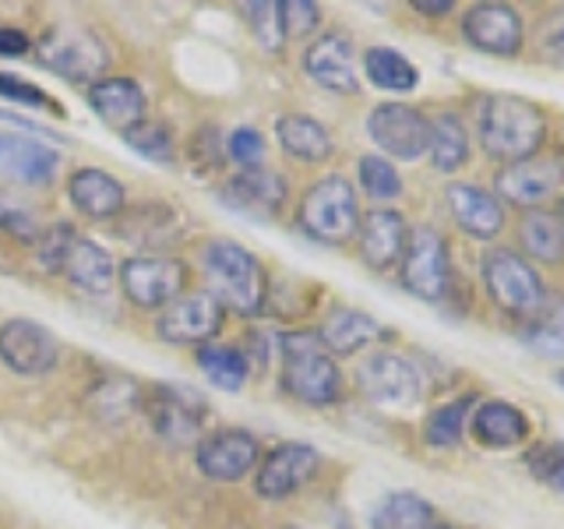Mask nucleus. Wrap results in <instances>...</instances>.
I'll return each mask as SVG.
<instances>
[{
    "label": "nucleus",
    "instance_id": "nucleus-1",
    "mask_svg": "<svg viewBox=\"0 0 564 529\" xmlns=\"http://www.w3.org/2000/svg\"><path fill=\"white\" fill-rule=\"evenodd\" d=\"M202 272L212 296L223 307L254 317L269 304V276L264 264L234 240H208L202 247Z\"/></svg>",
    "mask_w": 564,
    "mask_h": 529
},
{
    "label": "nucleus",
    "instance_id": "nucleus-2",
    "mask_svg": "<svg viewBox=\"0 0 564 529\" xmlns=\"http://www.w3.org/2000/svg\"><path fill=\"white\" fill-rule=\"evenodd\" d=\"M546 141V117L540 106L519 96H487L480 106V145L498 163L533 159Z\"/></svg>",
    "mask_w": 564,
    "mask_h": 529
},
{
    "label": "nucleus",
    "instance_id": "nucleus-3",
    "mask_svg": "<svg viewBox=\"0 0 564 529\" xmlns=\"http://www.w3.org/2000/svg\"><path fill=\"white\" fill-rule=\"evenodd\" d=\"M282 388L307 406H332L343 396V370L322 346L317 332H290L279 339Z\"/></svg>",
    "mask_w": 564,
    "mask_h": 529
},
{
    "label": "nucleus",
    "instance_id": "nucleus-4",
    "mask_svg": "<svg viewBox=\"0 0 564 529\" xmlns=\"http://www.w3.org/2000/svg\"><path fill=\"white\" fill-rule=\"evenodd\" d=\"M296 226L304 229L311 240L332 244V247L357 237L360 205H357V191H352L346 176L339 173L322 176V181L304 194V202H300Z\"/></svg>",
    "mask_w": 564,
    "mask_h": 529
},
{
    "label": "nucleus",
    "instance_id": "nucleus-5",
    "mask_svg": "<svg viewBox=\"0 0 564 529\" xmlns=\"http://www.w3.org/2000/svg\"><path fill=\"white\" fill-rule=\"evenodd\" d=\"M35 57L53 75H61L70 85L102 82V71L110 67V50H106L102 35L85 25H57L50 29L40 43H35Z\"/></svg>",
    "mask_w": 564,
    "mask_h": 529
},
{
    "label": "nucleus",
    "instance_id": "nucleus-6",
    "mask_svg": "<svg viewBox=\"0 0 564 529\" xmlns=\"http://www.w3.org/2000/svg\"><path fill=\"white\" fill-rule=\"evenodd\" d=\"M484 287L490 300L508 314H536L546 304V287L540 272L522 255L494 247L484 258Z\"/></svg>",
    "mask_w": 564,
    "mask_h": 529
},
{
    "label": "nucleus",
    "instance_id": "nucleus-7",
    "mask_svg": "<svg viewBox=\"0 0 564 529\" xmlns=\"http://www.w3.org/2000/svg\"><path fill=\"white\" fill-rule=\"evenodd\" d=\"M402 287L420 300H445L452 290V258H448V244L437 234L434 226H416L410 229V240H405L402 251Z\"/></svg>",
    "mask_w": 564,
    "mask_h": 529
},
{
    "label": "nucleus",
    "instance_id": "nucleus-8",
    "mask_svg": "<svg viewBox=\"0 0 564 529\" xmlns=\"http://www.w3.org/2000/svg\"><path fill=\"white\" fill-rule=\"evenodd\" d=\"M117 279L134 307L163 311L187 290V264L166 255H134L117 269Z\"/></svg>",
    "mask_w": 564,
    "mask_h": 529
},
{
    "label": "nucleus",
    "instance_id": "nucleus-9",
    "mask_svg": "<svg viewBox=\"0 0 564 529\" xmlns=\"http://www.w3.org/2000/svg\"><path fill=\"white\" fill-rule=\"evenodd\" d=\"M357 388L367 402L381 406V410H413L423 396V381H420V370L399 357V353H370V357L360 360L357 367Z\"/></svg>",
    "mask_w": 564,
    "mask_h": 529
},
{
    "label": "nucleus",
    "instance_id": "nucleus-10",
    "mask_svg": "<svg viewBox=\"0 0 564 529\" xmlns=\"http://www.w3.org/2000/svg\"><path fill=\"white\" fill-rule=\"evenodd\" d=\"M367 134L384 159L392 155L399 163H416L420 155H427L431 120L410 102H381L367 117Z\"/></svg>",
    "mask_w": 564,
    "mask_h": 529
},
{
    "label": "nucleus",
    "instance_id": "nucleus-11",
    "mask_svg": "<svg viewBox=\"0 0 564 529\" xmlns=\"http://www.w3.org/2000/svg\"><path fill=\"white\" fill-rule=\"evenodd\" d=\"M226 322V307L212 293H181L170 307H163L155 332L173 346H205L219 335Z\"/></svg>",
    "mask_w": 564,
    "mask_h": 529
},
{
    "label": "nucleus",
    "instance_id": "nucleus-12",
    "mask_svg": "<svg viewBox=\"0 0 564 529\" xmlns=\"http://www.w3.org/2000/svg\"><path fill=\"white\" fill-rule=\"evenodd\" d=\"M57 360H61L57 335L46 332L40 322H32V317H8L0 325V364L11 375L40 378L57 367Z\"/></svg>",
    "mask_w": 564,
    "mask_h": 529
},
{
    "label": "nucleus",
    "instance_id": "nucleus-13",
    "mask_svg": "<svg viewBox=\"0 0 564 529\" xmlns=\"http://www.w3.org/2000/svg\"><path fill=\"white\" fill-rule=\"evenodd\" d=\"M317 469H322V455H317L304 441H282L269 455L261 458L254 469V490L264 501H282L307 487Z\"/></svg>",
    "mask_w": 564,
    "mask_h": 529
},
{
    "label": "nucleus",
    "instance_id": "nucleus-14",
    "mask_svg": "<svg viewBox=\"0 0 564 529\" xmlns=\"http://www.w3.org/2000/svg\"><path fill=\"white\" fill-rule=\"evenodd\" d=\"M463 35L473 50L490 53V57H516L525 40V25L519 8L484 0L463 14Z\"/></svg>",
    "mask_w": 564,
    "mask_h": 529
},
{
    "label": "nucleus",
    "instance_id": "nucleus-15",
    "mask_svg": "<svg viewBox=\"0 0 564 529\" xmlns=\"http://www.w3.org/2000/svg\"><path fill=\"white\" fill-rule=\"evenodd\" d=\"M145 413L152 420V428L159 438L166 441H191L198 438L202 431V420H205V399L198 392H191V388H181V385H170V381H159L152 385L145 399Z\"/></svg>",
    "mask_w": 564,
    "mask_h": 529
},
{
    "label": "nucleus",
    "instance_id": "nucleus-16",
    "mask_svg": "<svg viewBox=\"0 0 564 529\" xmlns=\"http://www.w3.org/2000/svg\"><path fill=\"white\" fill-rule=\"evenodd\" d=\"M194 463H198L208 481L237 484L261 463L258 438L247 431H212L194 449Z\"/></svg>",
    "mask_w": 564,
    "mask_h": 529
},
{
    "label": "nucleus",
    "instance_id": "nucleus-17",
    "mask_svg": "<svg viewBox=\"0 0 564 529\" xmlns=\"http://www.w3.org/2000/svg\"><path fill=\"white\" fill-rule=\"evenodd\" d=\"M304 71L314 85L325 88V93H335V96H357L360 93L352 43L339 32H328L304 50Z\"/></svg>",
    "mask_w": 564,
    "mask_h": 529
},
{
    "label": "nucleus",
    "instance_id": "nucleus-18",
    "mask_svg": "<svg viewBox=\"0 0 564 529\" xmlns=\"http://www.w3.org/2000/svg\"><path fill=\"white\" fill-rule=\"evenodd\" d=\"M61 166V155L46 141H35L18 131H0V176L11 184L43 187L53 181Z\"/></svg>",
    "mask_w": 564,
    "mask_h": 529
},
{
    "label": "nucleus",
    "instance_id": "nucleus-19",
    "mask_svg": "<svg viewBox=\"0 0 564 529\" xmlns=\"http://www.w3.org/2000/svg\"><path fill=\"white\" fill-rule=\"evenodd\" d=\"M405 240H410V226H405L402 212L395 208H370L367 216H360L357 226V244H360V258L367 269L384 272L392 264L402 261Z\"/></svg>",
    "mask_w": 564,
    "mask_h": 529
},
{
    "label": "nucleus",
    "instance_id": "nucleus-20",
    "mask_svg": "<svg viewBox=\"0 0 564 529\" xmlns=\"http://www.w3.org/2000/svg\"><path fill=\"white\" fill-rule=\"evenodd\" d=\"M223 202L254 219H272L286 205V181L272 170H240L234 181L223 187Z\"/></svg>",
    "mask_w": 564,
    "mask_h": 529
},
{
    "label": "nucleus",
    "instance_id": "nucleus-21",
    "mask_svg": "<svg viewBox=\"0 0 564 529\" xmlns=\"http://www.w3.org/2000/svg\"><path fill=\"white\" fill-rule=\"evenodd\" d=\"M445 202L452 219L476 240H494L505 229V208L490 191L476 184H448Z\"/></svg>",
    "mask_w": 564,
    "mask_h": 529
},
{
    "label": "nucleus",
    "instance_id": "nucleus-22",
    "mask_svg": "<svg viewBox=\"0 0 564 529\" xmlns=\"http://www.w3.org/2000/svg\"><path fill=\"white\" fill-rule=\"evenodd\" d=\"M498 194L505 202L519 205V208H540L557 187V166L546 163V159L533 155L522 159V163H508L498 170Z\"/></svg>",
    "mask_w": 564,
    "mask_h": 529
},
{
    "label": "nucleus",
    "instance_id": "nucleus-23",
    "mask_svg": "<svg viewBox=\"0 0 564 529\" xmlns=\"http://www.w3.org/2000/svg\"><path fill=\"white\" fill-rule=\"evenodd\" d=\"M88 106L93 114L113 131H131L134 123L145 120V93L131 78H102L88 88Z\"/></svg>",
    "mask_w": 564,
    "mask_h": 529
},
{
    "label": "nucleus",
    "instance_id": "nucleus-24",
    "mask_svg": "<svg viewBox=\"0 0 564 529\" xmlns=\"http://www.w3.org/2000/svg\"><path fill=\"white\" fill-rule=\"evenodd\" d=\"M67 198L88 219H117L123 212V202H128V194H123V184L113 173L85 166L70 173Z\"/></svg>",
    "mask_w": 564,
    "mask_h": 529
},
{
    "label": "nucleus",
    "instance_id": "nucleus-25",
    "mask_svg": "<svg viewBox=\"0 0 564 529\" xmlns=\"http://www.w3.org/2000/svg\"><path fill=\"white\" fill-rule=\"evenodd\" d=\"M473 438L487 449H511L529 438V420L516 402L487 399L473 410Z\"/></svg>",
    "mask_w": 564,
    "mask_h": 529
},
{
    "label": "nucleus",
    "instance_id": "nucleus-26",
    "mask_svg": "<svg viewBox=\"0 0 564 529\" xmlns=\"http://www.w3.org/2000/svg\"><path fill=\"white\" fill-rule=\"evenodd\" d=\"M275 138L282 152L296 163H325L332 155V134L322 120L307 114H282L275 120Z\"/></svg>",
    "mask_w": 564,
    "mask_h": 529
},
{
    "label": "nucleus",
    "instance_id": "nucleus-27",
    "mask_svg": "<svg viewBox=\"0 0 564 529\" xmlns=\"http://www.w3.org/2000/svg\"><path fill=\"white\" fill-rule=\"evenodd\" d=\"M317 339H322V346L335 353V357H352V353H360L364 346L381 339V325L357 307H335L325 317Z\"/></svg>",
    "mask_w": 564,
    "mask_h": 529
},
{
    "label": "nucleus",
    "instance_id": "nucleus-28",
    "mask_svg": "<svg viewBox=\"0 0 564 529\" xmlns=\"http://www.w3.org/2000/svg\"><path fill=\"white\" fill-rule=\"evenodd\" d=\"M61 272L85 293H106L117 282V264H113L110 251L82 234L75 237V244H70Z\"/></svg>",
    "mask_w": 564,
    "mask_h": 529
},
{
    "label": "nucleus",
    "instance_id": "nucleus-29",
    "mask_svg": "<svg viewBox=\"0 0 564 529\" xmlns=\"http://www.w3.org/2000/svg\"><path fill=\"white\" fill-rule=\"evenodd\" d=\"M519 244L529 258H536L543 264L564 261V219L557 216V212H546V208L522 212Z\"/></svg>",
    "mask_w": 564,
    "mask_h": 529
},
{
    "label": "nucleus",
    "instance_id": "nucleus-30",
    "mask_svg": "<svg viewBox=\"0 0 564 529\" xmlns=\"http://www.w3.org/2000/svg\"><path fill=\"white\" fill-rule=\"evenodd\" d=\"M437 516L427 498H420L416 490H395L375 508L370 529H434Z\"/></svg>",
    "mask_w": 564,
    "mask_h": 529
},
{
    "label": "nucleus",
    "instance_id": "nucleus-31",
    "mask_svg": "<svg viewBox=\"0 0 564 529\" xmlns=\"http://www.w3.org/2000/svg\"><path fill=\"white\" fill-rule=\"evenodd\" d=\"M364 75L381 93H413L420 85V71L392 46H370L364 53Z\"/></svg>",
    "mask_w": 564,
    "mask_h": 529
},
{
    "label": "nucleus",
    "instance_id": "nucleus-32",
    "mask_svg": "<svg viewBox=\"0 0 564 529\" xmlns=\"http://www.w3.org/2000/svg\"><path fill=\"white\" fill-rule=\"evenodd\" d=\"M427 155L437 173H455L469 163V134L466 123L455 114H437L431 120V145Z\"/></svg>",
    "mask_w": 564,
    "mask_h": 529
},
{
    "label": "nucleus",
    "instance_id": "nucleus-33",
    "mask_svg": "<svg viewBox=\"0 0 564 529\" xmlns=\"http://www.w3.org/2000/svg\"><path fill=\"white\" fill-rule=\"evenodd\" d=\"M198 370L216 388H223V392H240L247 385V375H251L247 353H240L237 346H219V343H205L198 349Z\"/></svg>",
    "mask_w": 564,
    "mask_h": 529
},
{
    "label": "nucleus",
    "instance_id": "nucleus-34",
    "mask_svg": "<svg viewBox=\"0 0 564 529\" xmlns=\"http://www.w3.org/2000/svg\"><path fill=\"white\" fill-rule=\"evenodd\" d=\"M476 406V396H458L445 406H437V410L427 417L423 423V441H427L431 449H452L463 441V431H466V420H469V410Z\"/></svg>",
    "mask_w": 564,
    "mask_h": 529
},
{
    "label": "nucleus",
    "instance_id": "nucleus-35",
    "mask_svg": "<svg viewBox=\"0 0 564 529\" xmlns=\"http://www.w3.org/2000/svg\"><path fill=\"white\" fill-rule=\"evenodd\" d=\"M522 343L540 357H564V304H543L536 314H529Z\"/></svg>",
    "mask_w": 564,
    "mask_h": 529
},
{
    "label": "nucleus",
    "instance_id": "nucleus-36",
    "mask_svg": "<svg viewBox=\"0 0 564 529\" xmlns=\"http://www.w3.org/2000/svg\"><path fill=\"white\" fill-rule=\"evenodd\" d=\"M357 176H360L364 194L375 202H392L402 194V176L392 159H384V155H364L357 163Z\"/></svg>",
    "mask_w": 564,
    "mask_h": 529
},
{
    "label": "nucleus",
    "instance_id": "nucleus-37",
    "mask_svg": "<svg viewBox=\"0 0 564 529\" xmlns=\"http://www.w3.org/2000/svg\"><path fill=\"white\" fill-rule=\"evenodd\" d=\"M243 18L251 25L254 40L261 43V50L279 53L286 46V29H282V11L275 0H251V4H243Z\"/></svg>",
    "mask_w": 564,
    "mask_h": 529
},
{
    "label": "nucleus",
    "instance_id": "nucleus-38",
    "mask_svg": "<svg viewBox=\"0 0 564 529\" xmlns=\"http://www.w3.org/2000/svg\"><path fill=\"white\" fill-rule=\"evenodd\" d=\"M525 469L533 481L551 487L564 498V441H540L536 449L525 452Z\"/></svg>",
    "mask_w": 564,
    "mask_h": 529
},
{
    "label": "nucleus",
    "instance_id": "nucleus-39",
    "mask_svg": "<svg viewBox=\"0 0 564 529\" xmlns=\"http://www.w3.org/2000/svg\"><path fill=\"white\" fill-rule=\"evenodd\" d=\"M123 141L138 152V155H145L149 163H163V166H170L173 163V155H176V149H173V134L163 128V123H149V120H141V123H134L131 131H123Z\"/></svg>",
    "mask_w": 564,
    "mask_h": 529
},
{
    "label": "nucleus",
    "instance_id": "nucleus-40",
    "mask_svg": "<svg viewBox=\"0 0 564 529\" xmlns=\"http://www.w3.org/2000/svg\"><path fill=\"white\" fill-rule=\"evenodd\" d=\"M75 226L70 223H53L46 234H40V240H35V258H40L43 272H53L57 276L64 269V258L70 251V244H75Z\"/></svg>",
    "mask_w": 564,
    "mask_h": 529
},
{
    "label": "nucleus",
    "instance_id": "nucleus-41",
    "mask_svg": "<svg viewBox=\"0 0 564 529\" xmlns=\"http://www.w3.org/2000/svg\"><path fill=\"white\" fill-rule=\"evenodd\" d=\"M264 134L258 128H237L226 138V155L234 159L240 170H258L264 163Z\"/></svg>",
    "mask_w": 564,
    "mask_h": 529
},
{
    "label": "nucleus",
    "instance_id": "nucleus-42",
    "mask_svg": "<svg viewBox=\"0 0 564 529\" xmlns=\"http://www.w3.org/2000/svg\"><path fill=\"white\" fill-rule=\"evenodd\" d=\"M0 99L18 102V106H29V110H57V106H53V99L43 93L40 85H32V82L18 78V75H0Z\"/></svg>",
    "mask_w": 564,
    "mask_h": 529
},
{
    "label": "nucleus",
    "instance_id": "nucleus-43",
    "mask_svg": "<svg viewBox=\"0 0 564 529\" xmlns=\"http://www.w3.org/2000/svg\"><path fill=\"white\" fill-rule=\"evenodd\" d=\"M279 11H282V29H286V40H290V35H311L317 25H322V8L311 4V0H282Z\"/></svg>",
    "mask_w": 564,
    "mask_h": 529
},
{
    "label": "nucleus",
    "instance_id": "nucleus-44",
    "mask_svg": "<svg viewBox=\"0 0 564 529\" xmlns=\"http://www.w3.org/2000/svg\"><path fill=\"white\" fill-rule=\"evenodd\" d=\"M536 43H540V57L546 64L564 67V8L546 14V22L540 25Z\"/></svg>",
    "mask_w": 564,
    "mask_h": 529
},
{
    "label": "nucleus",
    "instance_id": "nucleus-45",
    "mask_svg": "<svg viewBox=\"0 0 564 529\" xmlns=\"http://www.w3.org/2000/svg\"><path fill=\"white\" fill-rule=\"evenodd\" d=\"M191 163L198 166L202 173H212L223 166V141H219V128H212V123H205V128L194 134L191 141Z\"/></svg>",
    "mask_w": 564,
    "mask_h": 529
},
{
    "label": "nucleus",
    "instance_id": "nucleus-46",
    "mask_svg": "<svg viewBox=\"0 0 564 529\" xmlns=\"http://www.w3.org/2000/svg\"><path fill=\"white\" fill-rule=\"evenodd\" d=\"M0 229H8V234L18 237L22 244H35V240H40V229H35V223L29 219V212L11 208L4 202H0Z\"/></svg>",
    "mask_w": 564,
    "mask_h": 529
},
{
    "label": "nucleus",
    "instance_id": "nucleus-47",
    "mask_svg": "<svg viewBox=\"0 0 564 529\" xmlns=\"http://www.w3.org/2000/svg\"><path fill=\"white\" fill-rule=\"evenodd\" d=\"M29 50H32V40L22 29L0 25V57H25Z\"/></svg>",
    "mask_w": 564,
    "mask_h": 529
},
{
    "label": "nucleus",
    "instance_id": "nucleus-48",
    "mask_svg": "<svg viewBox=\"0 0 564 529\" xmlns=\"http://www.w3.org/2000/svg\"><path fill=\"white\" fill-rule=\"evenodd\" d=\"M452 0H413V11H420V14H427V18H445V14H452Z\"/></svg>",
    "mask_w": 564,
    "mask_h": 529
},
{
    "label": "nucleus",
    "instance_id": "nucleus-49",
    "mask_svg": "<svg viewBox=\"0 0 564 529\" xmlns=\"http://www.w3.org/2000/svg\"><path fill=\"white\" fill-rule=\"evenodd\" d=\"M557 385L564 388V370H557Z\"/></svg>",
    "mask_w": 564,
    "mask_h": 529
},
{
    "label": "nucleus",
    "instance_id": "nucleus-50",
    "mask_svg": "<svg viewBox=\"0 0 564 529\" xmlns=\"http://www.w3.org/2000/svg\"><path fill=\"white\" fill-rule=\"evenodd\" d=\"M434 529H455V526H448V522H437Z\"/></svg>",
    "mask_w": 564,
    "mask_h": 529
},
{
    "label": "nucleus",
    "instance_id": "nucleus-51",
    "mask_svg": "<svg viewBox=\"0 0 564 529\" xmlns=\"http://www.w3.org/2000/svg\"><path fill=\"white\" fill-rule=\"evenodd\" d=\"M561 219H564V198H561Z\"/></svg>",
    "mask_w": 564,
    "mask_h": 529
},
{
    "label": "nucleus",
    "instance_id": "nucleus-52",
    "mask_svg": "<svg viewBox=\"0 0 564 529\" xmlns=\"http://www.w3.org/2000/svg\"><path fill=\"white\" fill-rule=\"evenodd\" d=\"M293 529H300V526H293Z\"/></svg>",
    "mask_w": 564,
    "mask_h": 529
}]
</instances>
